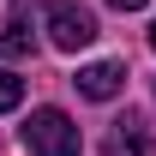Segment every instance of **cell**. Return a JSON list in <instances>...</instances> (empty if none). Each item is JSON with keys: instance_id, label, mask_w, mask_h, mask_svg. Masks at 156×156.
Returning <instances> with one entry per match:
<instances>
[{"instance_id": "5", "label": "cell", "mask_w": 156, "mask_h": 156, "mask_svg": "<svg viewBox=\"0 0 156 156\" xmlns=\"http://www.w3.org/2000/svg\"><path fill=\"white\" fill-rule=\"evenodd\" d=\"M24 24H30V6H18V12H12V24H6V30H0V54H30V30H24Z\"/></svg>"}, {"instance_id": "8", "label": "cell", "mask_w": 156, "mask_h": 156, "mask_svg": "<svg viewBox=\"0 0 156 156\" xmlns=\"http://www.w3.org/2000/svg\"><path fill=\"white\" fill-rule=\"evenodd\" d=\"M150 48H156V24H150Z\"/></svg>"}, {"instance_id": "2", "label": "cell", "mask_w": 156, "mask_h": 156, "mask_svg": "<svg viewBox=\"0 0 156 156\" xmlns=\"http://www.w3.org/2000/svg\"><path fill=\"white\" fill-rule=\"evenodd\" d=\"M42 12H48V42L78 54V48H90L96 42V18L78 6V0H42Z\"/></svg>"}, {"instance_id": "7", "label": "cell", "mask_w": 156, "mask_h": 156, "mask_svg": "<svg viewBox=\"0 0 156 156\" xmlns=\"http://www.w3.org/2000/svg\"><path fill=\"white\" fill-rule=\"evenodd\" d=\"M114 12H138V6H150V0H108Z\"/></svg>"}, {"instance_id": "3", "label": "cell", "mask_w": 156, "mask_h": 156, "mask_svg": "<svg viewBox=\"0 0 156 156\" xmlns=\"http://www.w3.org/2000/svg\"><path fill=\"white\" fill-rule=\"evenodd\" d=\"M78 96H90V102H114L120 90H126V66L120 60H96V66H78Z\"/></svg>"}, {"instance_id": "4", "label": "cell", "mask_w": 156, "mask_h": 156, "mask_svg": "<svg viewBox=\"0 0 156 156\" xmlns=\"http://www.w3.org/2000/svg\"><path fill=\"white\" fill-rule=\"evenodd\" d=\"M108 156H150V132H144V114H126V120H114Z\"/></svg>"}, {"instance_id": "6", "label": "cell", "mask_w": 156, "mask_h": 156, "mask_svg": "<svg viewBox=\"0 0 156 156\" xmlns=\"http://www.w3.org/2000/svg\"><path fill=\"white\" fill-rule=\"evenodd\" d=\"M18 102H24V78H12L6 66H0V114H6V108H18Z\"/></svg>"}, {"instance_id": "1", "label": "cell", "mask_w": 156, "mask_h": 156, "mask_svg": "<svg viewBox=\"0 0 156 156\" xmlns=\"http://www.w3.org/2000/svg\"><path fill=\"white\" fill-rule=\"evenodd\" d=\"M18 138H24V150L30 156H78V126H72V114H60V108H36V114L18 126Z\"/></svg>"}]
</instances>
